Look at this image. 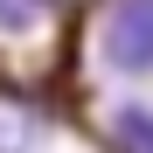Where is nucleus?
<instances>
[{
	"instance_id": "4",
	"label": "nucleus",
	"mask_w": 153,
	"mask_h": 153,
	"mask_svg": "<svg viewBox=\"0 0 153 153\" xmlns=\"http://www.w3.org/2000/svg\"><path fill=\"white\" fill-rule=\"evenodd\" d=\"M35 21H42L35 0H0V35H28Z\"/></svg>"
},
{
	"instance_id": "1",
	"label": "nucleus",
	"mask_w": 153,
	"mask_h": 153,
	"mask_svg": "<svg viewBox=\"0 0 153 153\" xmlns=\"http://www.w3.org/2000/svg\"><path fill=\"white\" fill-rule=\"evenodd\" d=\"M105 63L139 76L153 70V0H118L111 21H105Z\"/></svg>"
},
{
	"instance_id": "3",
	"label": "nucleus",
	"mask_w": 153,
	"mask_h": 153,
	"mask_svg": "<svg viewBox=\"0 0 153 153\" xmlns=\"http://www.w3.org/2000/svg\"><path fill=\"white\" fill-rule=\"evenodd\" d=\"M21 139H35V125L21 105H0V153H21Z\"/></svg>"
},
{
	"instance_id": "2",
	"label": "nucleus",
	"mask_w": 153,
	"mask_h": 153,
	"mask_svg": "<svg viewBox=\"0 0 153 153\" xmlns=\"http://www.w3.org/2000/svg\"><path fill=\"white\" fill-rule=\"evenodd\" d=\"M111 132H118L125 153H153V111L146 105H118L111 111Z\"/></svg>"
}]
</instances>
